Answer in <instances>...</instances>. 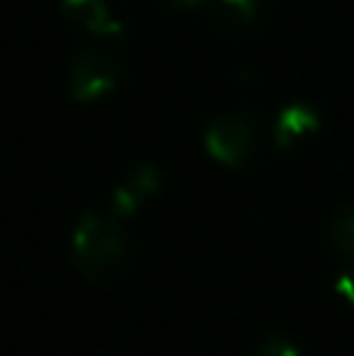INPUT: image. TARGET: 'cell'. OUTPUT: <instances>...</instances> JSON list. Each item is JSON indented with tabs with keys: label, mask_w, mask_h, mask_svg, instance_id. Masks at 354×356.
<instances>
[{
	"label": "cell",
	"mask_w": 354,
	"mask_h": 356,
	"mask_svg": "<svg viewBox=\"0 0 354 356\" xmlns=\"http://www.w3.org/2000/svg\"><path fill=\"white\" fill-rule=\"evenodd\" d=\"M127 230L112 213L86 211L71 235V257L90 279L109 277L127 257Z\"/></svg>",
	"instance_id": "6da1fadb"
},
{
	"label": "cell",
	"mask_w": 354,
	"mask_h": 356,
	"mask_svg": "<svg viewBox=\"0 0 354 356\" xmlns=\"http://www.w3.org/2000/svg\"><path fill=\"white\" fill-rule=\"evenodd\" d=\"M204 145L209 155L228 168L246 163L252 145V124L243 112H221L209 119L204 129Z\"/></svg>",
	"instance_id": "7a4b0ae2"
},
{
	"label": "cell",
	"mask_w": 354,
	"mask_h": 356,
	"mask_svg": "<svg viewBox=\"0 0 354 356\" xmlns=\"http://www.w3.org/2000/svg\"><path fill=\"white\" fill-rule=\"evenodd\" d=\"M117 63L97 47L78 49L68 66V95L71 99H90L114 85Z\"/></svg>",
	"instance_id": "3957f363"
},
{
	"label": "cell",
	"mask_w": 354,
	"mask_h": 356,
	"mask_svg": "<svg viewBox=\"0 0 354 356\" xmlns=\"http://www.w3.org/2000/svg\"><path fill=\"white\" fill-rule=\"evenodd\" d=\"M161 184H163L161 170L148 163H138L136 168L129 170L122 177V182L112 189L109 213H112L114 218H127V216L136 213L138 207L161 189Z\"/></svg>",
	"instance_id": "277c9868"
},
{
	"label": "cell",
	"mask_w": 354,
	"mask_h": 356,
	"mask_svg": "<svg viewBox=\"0 0 354 356\" xmlns=\"http://www.w3.org/2000/svg\"><path fill=\"white\" fill-rule=\"evenodd\" d=\"M313 129H318L316 109L303 102H291L277 112V119H274V143L279 148H287L296 136L313 131Z\"/></svg>",
	"instance_id": "5b68a950"
},
{
	"label": "cell",
	"mask_w": 354,
	"mask_h": 356,
	"mask_svg": "<svg viewBox=\"0 0 354 356\" xmlns=\"http://www.w3.org/2000/svg\"><path fill=\"white\" fill-rule=\"evenodd\" d=\"M58 5H61L63 15L68 19L83 24L90 32L107 34V37H114V34L122 32V27L109 19L102 0H58Z\"/></svg>",
	"instance_id": "8992f818"
},
{
	"label": "cell",
	"mask_w": 354,
	"mask_h": 356,
	"mask_svg": "<svg viewBox=\"0 0 354 356\" xmlns=\"http://www.w3.org/2000/svg\"><path fill=\"white\" fill-rule=\"evenodd\" d=\"M330 245L345 257H354V204H340L328 225Z\"/></svg>",
	"instance_id": "52a82bcc"
},
{
	"label": "cell",
	"mask_w": 354,
	"mask_h": 356,
	"mask_svg": "<svg viewBox=\"0 0 354 356\" xmlns=\"http://www.w3.org/2000/svg\"><path fill=\"white\" fill-rule=\"evenodd\" d=\"M214 15H216V22L221 27L236 32V29H243L252 22L255 0H216Z\"/></svg>",
	"instance_id": "ba28073f"
},
{
	"label": "cell",
	"mask_w": 354,
	"mask_h": 356,
	"mask_svg": "<svg viewBox=\"0 0 354 356\" xmlns=\"http://www.w3.org/2000/svg\"><path fill=\"white\" fill-rule=\"evenodd\" d=\"M255 356H303V354L289 337H284V334H279V332H269L262 337V342L257 344Z\"/></svg>",
	"instance_id": "9c48e42d"
},
{
	"label": "cell",
	"mask_w": 354,
	"mask_h": 356,
	"mask_svg": "<svg viewBox=\"0 0 354 356\" xmlns=\"http://www.w3.org/2000/svg\"><path fill=\"white\" fill-rule=\"evenodd\" d=\"M332 289H335V293L340 296L342 300H347V303L354 308V269H342L340 274H337L335 284H332Z\"/></svg>",
	"instance_id": "30bf717a"
},
{
	"label": "cell",
	"mask_w": 354,
	"mask_h": 356,
	"mask_svg": "<svg viewBox=\"0 0 354 356\" xmlns=\"http://www.w3.org/2000/svg\"><path fill=\"white\" fill-rule=\"evenodd\" d=\"M161 3L170 5V8H189V5H197L199 0H161Z\"/></svg>",
	"instance_id": "8fae6325"
}]
</instances>
